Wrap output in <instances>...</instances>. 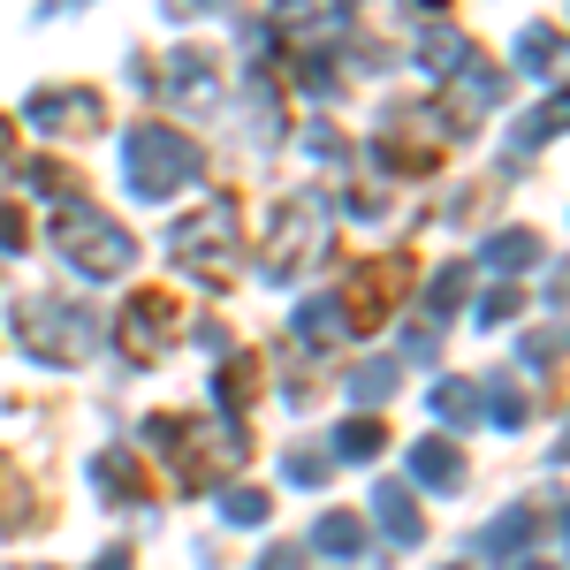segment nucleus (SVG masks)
Segmentation results:
<instances>
[{
	"instance_id": "1",
	"label": "nucleus",
	"mask_w": 570,
	"mask_h": 570,
	"mask_svg": "<svg viewBox=\"0 0 570 570\" xmlns=\"http://www.w3.org/2000/svg\"><path fill=\"white\" fill-rule=\"evenodd\" d=\"M145 441L176 456L183 487H220L228 464H244V434H236V426H190V419H168V411H160V419L145 426Z\"/></svg>"
},
{
	"instance_id": "2",
	"label": "nucleus",
	"mask_w": 570,
	"mask_h": 570,
	"mask_svg": "<svg viewBox=\"0 0 570 570\" xmlns=\"http://www.w3.org/2000/svg\"><path fill=\"white\" fill-rule=\"evenodd\" d=\"M320 244H327V198H320V190H297V198H282L274 220L259 228V274L289 282Z\"/></svg>"
},
{
	"instance_id": "3",
	"label": "nucleus",
	"mask_w": 570,
	"mask_h": 570,
	"mask_svg": "<svg viewBox=\"0 0 570 570\" xmlns=\"http://www.w3.org/2000/svg\"><path fill=\"white\" fill-rule=\"evenodd\" d=\"M236 252H244V220H236V198H214L206 214L176 220V266L198 274V282H228L236 274Z\"/></svg>"
},
{
	"instance_id": "4",
	"label": "nucleus",
	"mask_w": 570,
	"mask_h": 570,
	"mask_svg": "<svg viewBox=\"0 0 570 570\" xmlns=\"http://www.w3.org/2000/svg\"><path fill=\"white\" fill-rule=\"evenodd\" d=\"M183 183H198V145L168 122H137L130 130V190L137 198H176Z\"/></svg>"
},
{
	"instance_id": "5",
	"label": "nucleus",
	"mask_w": 570,
	"mask_h": 570,
	"mask_svg": "<svg viewBox=\"0 0 570 570\" xmlns=\"http://www.w3.org/2000/svg\"><path fill=\"white\" fill-rule=\"evenodd\" d=\"M53 244H61V259L77 266L85 282H115V274L137 266V236L107 214H77V206H69V220L53 228Z\"/></svg>"
},
{
	"instance_id": "6",
	"label": "nucleus",
	"mask_w": 570,
	"mask_h": 570,
	"mask_svg": "<svg viewBox=\"0 0 570 570\" xmlns=\"http://www.w3.org/2000/svg\"><path fill=\"white\" fill-rule=\"evenodd\" d=\"M16 343L31 357H46V365H77L91 351V320L69 297H23L16 305Z\"/></svg>"
},
{
	"instance_id": "7",
	"label": "nucleus",
	"mask_w": 570,
	"mask_h": 570,
	"mask_svg": "<svg viewBox=\"0 0 570 570\" xmlns=\"http://www.w3.org/2000/svg\"><path fill=\"white\" fill-rule=\"evenodd\" d=\"M403 274H411V259H365L357 266L351 282H343V297H335V305H343V327L373 335V327L403 305Z\"/></svg>"
},
{
	"instance_id": "8",
	"label": "nucleus",
	"mask_w": 570,
	"mask_h": 570,
	"mask_svg": "<svg viewBox=\"0 0 570 570\" xmlns=\"http://www.w3.org/2000/svg\"><path fill=\"white\" fill-rule=\"evenodd\" d=\"M373 160H389L395 176H426L441 160V115H419V107H395L381 137H373Z\"/></svg>"
},
{
	"instance_id": "9",
	"label": "nucleus",
	"mask_w": 570,
	"mask_h": 570,
	"mask_svg": "<svg viewBox=\"0 0 570 570\" xmlns=\"http://www.w3.org/2000/svg\"><path fill=\"white\" fill-rule=\"evenodd\" d=\"M183 335V297L176 289H137L122 312V351L130 357H160Z\"/></svg>"
},
{
	"instance_id": "10",
	"label": "nucleus",
	"mask_w": 570,
	"mask_h": 570,
	"mask_svg": "<svg viewBox=\"0 0 570 570\" xmlns=\"http://www.w3.org/2000/svg\"><path fill=\"white\" fill-rule=\"evenodd\" d=\"M23 115L39 122V130H53V137H99L107 130V107H99V91H61V85H46V91H31L23 99Z\"/></svg>"
},
{
	"instance_id": "11",
	"label": "nucleus",
	"mask_w": 570,
	"mask_h": 570,
	"mask_svg": "<svg viewBox=\"0 0 570 570\" xmlns=\"http://www.w3.org/2000/svg\"><path fill=\"white\" fill-rule=\"evenodd\" d=\"M46 525V487L16 472V456H0V532H39Z\"/></svg>"
},
{
	"instance_id": "12",
	"label": "nucleus",
	"mask_w": 570,
	"mask_h": 570,
	"mask_svg": "<svg viewBox=\"0 0 570 570\" xmlns=\"http://www.w3.org/2000/svg\"><path fill=\"white\" fill-rule=\"evenodd\" d=\"M91 487L107 494V502H145L153 487H145V464H137L130 449H99L91 456Z\"/></svg>"
},
{
	"instance_id": "13",
	"label": "nucleus",
	"mask_w": 570,
	"mask_h": 570,
	"mask_svg": "<svg viewBox=\"0 0 570 570\" xmlns=\"http://www.w3.org/2000/svg\"><path fill=\"white\" fill-rule=\"evenodd\" d=\"M411 480L419 487H441V494H456V487H464V449H456V441H419V449H411Z\"/></svg>"
},
{
	"instance_id": "14",
	"label": "nucleus",
	"mask_w": 570,
	"mask_h": 570,
	"mask_svg": "<svg viewBox=\"0 0 570 570\" xmlns=\"http://www.w3.org/2000/svg\"><path fill=\"white\" fill-rule=\"evenodd\" d=\"M373 510H381V525H389V540L395 548H411V540H419V502H411V487H395V480H381L373 487Z\"/></svg>"
},
{
	"instance_id": "15",
	"label": "nucleus",
	"mask_w": 570,
	"mask_h": 570,
	"mask_svg": "<svg viewBox=\"0 0 570 570\" xmlns=\"http://www.w3.org/2000/svg\"><path fill=\"white\" fill-rule=\"evenodd\" d=\"M312 548H327V556H343V563H351V556H365V525H357L351 510H327V518L312 525Z\"/></svg>"
},
{
	"instance_id": "16",
	"label": "nucleus",
	"mask_w": 570,
	"mask_h": 570,
	"mask_svg": "<svg viewBox=\"0 0 570 570\" xmlns=\"http://www.w3.org/2000/svg\"><path fill=\"white\" fill-rule=\"evenodd\" d=\"M252 395H259V357H228L220 381H214V403H220V411H244Z\"/></svg>"
},
{
	"instance_id": "17",
	"label": "nucleus",
	"mask_w": 570,
	"mask_h": 570,
	"mask_svg": "<svg viewBox=\"0 0 570 570\" xmlns=\"http://www.w3.org/2000/svg\"><path fill=\"white\" fill-rule=\"evenodd\" d=\"M487 259L502 274H525V266H540V236L532 228H502V236H487Z\"/></svg>"
},
{
	"instance_id": "18",
	"label": "nucleus",
	"mask_w": 570,
	"mask_h": 570,
	"mask_svg": "<svg viewBox=\"0 0 570 570\" xmlns=\"http://www.w3.org/2000/svg\"><path fill=\"white\" fill-rule=\"evenodd\" d=\"M556 130H570V91H556V99H548L540 115H525V122L510 130V145H518V153H532L540 137H556Z\"/></svg>"
},
{
	"instance_id": "19",
	"label": "nucleus",
	"mask_w": 570,
	"mask_h": 570,
	"mask_svg": "<svg viewBox=\"0 0 570 570\" xmlns=\"http://www.w3.org/2000/svg\"><path fill=\"white\" fill-rule=\"evenodd\" d=\"M419 61H426L434 77H456V69L472 61V46H464L456 31H449V23H441V31H426V39H419Z\"/></svg>"
},
{
	"instance_id": "20",
	"label": "nucleus",
	"mask_w": 570,
	"mask_h": 570,
	"mask_svg": "<svg viewBox=\"0 0 570 570\" xmlns=\"http://www.w3.org/2000/svg\"><path fill=\"white\" fill-rule=\"evenodd\" d=\"M487 419H494V426H502V434H518V426H525L532 419V403H525V389H510V381H487Z\"/></svg>"
},
{
	"instance_id": "21",
	"label": "nucleus",
	"mask_w": 570,
	"mask_h": 570,
	"mask_svg": "<svg viewBox=\"0 0 570 570\" xmlns=\"http://www.w3.org/2000/svg\"><path fill=\"white\" fill-rule=\"evenodd\" d=\"M480 540H487V556H525V540H532V510H502V518H494Z\"/></svg>"
},
{
	"instance_id": "22",
	"label": "nucleus",
	"mask_w": 570,
	"mask_h": 570,
	"mask_svg": "<svg viewBox=\"0 0 570 570\" xmlns=\"http://www.w3.org/2000/svg\"><path fill=\"white\" fill-rule=\"evenodd\" d=\"M395 381H403V365H395V357H373V365H357V373H351V395H357V403H389Z\"/></svg>"
},
{
	"instance_id": "23",
	"label": "nucleus",
	"mask_w": 570,
	"mask_h": 570,
	"mask_svg": "<svg viewBox=\"0 0 570 570\" xmlns=\"http://www.w3.org/2000/svg\"><path fill=\"white\" fill-rule=\"evenodd\" d=\"M464 266H441L434 282H426V320H456V305H464Z\"/></svg>"
},
{
	"instance_id": "24",
	"label": "nucleus",
	"mask_w": 570,
	"mask_h": 570,
	"mask_svg": "<svg viewBox=\"0 0 570 570\" xmlns=\"http://www.w3.org/2000/svg\"><path fill=\"white\" fill-rule=\"evenodd\" d=\"M434 411L449 426H472V419H480V389H472V381H434Z\"/></svg>"
},
{
	"instance_id": "25",
	"label": "nucleus",
	"mask_w": 570,
	"mask_h": 570,
	"mask_svg": "<svg viewBox=\"0 0 570 570\" xmlns=\"http://www.w3.org/2000/svg\"><path fill=\"white\" fill-rule=\"evenodd\" d=\"M266 510H274L266 487H220V518L228 525H266Z\"/></svg>"
},
{
	"instance_id": "26",
	"label": "nucleus",
	"mask_w": 570,
	"mask_h": 570,
	"mask_svg": "<svg viewBox=\"0 0 570 570\" xmlns=\"http://www.w3.org/2000/svg\"><path fill=\"white\" fill-rule=\"evenodd\" d=\"M389 449V426L381 419H351L343 434H335V456H381Z\"/></svg>"
},
{
	"instance_id": "27",
	"label": "nucleus",
	"mask_w": 570,
	"mask_h": 570,
	"mask_svg": "<svg viewBox=\"0 0 570 570\" xmlns=\"http://www.w3.org/2000/svg\"><path fill=\"white\" fill-rule=\"evenodd\" d=\"M176 91L190 107H206L214 99V61H198V53H176Z\"/></svg>"
},
{
	"instance_id": "28",
	"label": "nucleus",
	"mask_w": 570,
	"mask_h": 570,
	"mask_svg": "<svg viewBox=\"0 0 570 570\" xmlns=\"http://www.w3.org/2000/svg\"><path fill=\"white\" fill-rule=\"evenodd\" d=\"M31 183H39L46 198H77V190H85V176H77L69 160H31Z\"/></svg>"
},
{
	"instance_id": "29",
	"label": "nucleus",
	"mask_w": 570,
	"mask_h": 570,
	"mask_svg": "<svg viewBox=\"0 0 570 570\" xmlns=\"http://www.w3.org/2000/svg\"><path fill=\"white\" fill-rule=\"evenodd\" d=\"M556 53H563V46H556L548 23H532L525 39H518V61H525V69H556Z\"/></svg>"
},
{
	"instance_id": "30",
	"label": "nucleus",
	"mask_w": 570,
	"mask_h": 570,
	"mask_svg": "<svg viewBox=\"0 0 570 570\" xmlns=\"http://www.w3.org/2000/svg\"><path fill=\"white\" fill-rule=\"evenodd\" d=\"M335 327H343V305H320V297L297 305V335H320V351H327V335H335Z\"/></svg>"
},
{
	"instance_id": "31",
	"label": "nucleus",
	"mask_w": 570,
	"mask_h": 570,
	"mask_svg": "<svg viewBox=\"0 0 570 570\" xmlns=\"http://www.w3.org/2000/svg\"><path fill=\"white\" fill-rule=\"evenodd\" d=\"M525 357H532V365H556V357H570V327H532V335H525Z\"/></svg>"
},
{
	"instance_id": "32",
	"label": "nucleus",
	"mask_w": 570,
	"mask_h": 570,
	"mask_svg": "<svg viewBox=\"0 0 570 570\" xmlns=\"http://www.w3.org/2000/svg\"><path fill=\"white\" fill-rule=\"evenodd\" d=\"M518 312H525V289H510V282H502V289H487L480 320H487V327H502V320H518Z\"/></svg>"
},
{
	"instance_id": "33",
	"label": "nucleus",
	"mask_w": 570,
	"mask_h": 570,
	"mask_svg": "<svg viewBox=\"0 0 570 570\" xmlns=\"http://www.w3.org/2000/svg\"><path fill=\"white\" fill-rule=\"evenodd\" d=\"M335 464L320 456V449H289V487H312V480H327Z\"/></svg>"
},
{
	"instance_id": "34",
	"label": "nucleus",
	"mask_w": 570,
	"mask_h": 570,
	"mask_svg": "<svg viewBox=\"0 0 570 570\" xmlns=\"http://www.w3.org/2000/svg\"><path fill=\"white\" fill-rule=\"evenodd\" d=\"M23 244H31V228H23V214H16V206H0V266L16 259Z\"/></svg>"
},
{
	"instance_id": "35",
	"label": "nucleus",
	"mask_w": 570,
	"mask_h": 570,
	"mask_svg": "<svg viewBox=\"0 0 570 570\" xmlns=\"http://www.w3.org/2000/svg\"><path fill=\"white\" fill-rule=\"evenodd\" d=\"M305 145H312V160H343V137L327 130V122H312V130H305Z\"/></svg>"
},
{
	"instance_id": "36",
	"label": "nucleus",
	"mask_w": 570,
	"mask_h": 570,
	"mask_svg": "<svg viewBox=\"0 0 570 570\" xmlns=\"http://www.w3.org/2000/svg\"><path fill=\"white\" fill-rule=\"evenodd\" d=\"M259 570H305V548H289V540H274L259 556Z\"/></svg>"
},
{
	"instance_id": "37",
	"label": "nucleus",
	"mask_w": 570,
	"mask_h": 570,
	"mask_svg": "<svg viewBox=\"0 0 570 570\" xmlns=\"http://www.w3.org/2000/svg\"><path fill=\"white\" fill-rule=\"evenodd\" d=\"M8 168H16V130L0 122V176H8Z\"/></svg>"
},
{
	"instance_id": "38",
	"label": "nucleus",
	"mask_w": 570,
	"mask_h": 570,
	"mask_svg": "<svg viewBox=\"0 0 570 570\" xmlns=\"http://www.w3.org/2000/svg\"><path fill=\"white\" fill-rule=\"evenodd\" d=\"M176 16H206V8H228V0H168Z\"/></svg>"
},
{
	"instance_id": "39",
	"label": "nucleus",
	"mask_w": 570,
	"mask_h": 570,
	"mask_svg": "<svg viewBox=\"0 0 570 570\" xmlns=\"http://www.w3.org/2000/svg\"><path fill=\"white\" fill-rule=\"evenodd\" d=\"M91 570H130V548H107V556H99Z\"/></svg>"
},
{
	"instance_id": "40",
	"label": "nucleus",
	"mask_w": 570,
	"mask_h": 570,
	"mask_svg": "<svg viewBox=\"0 0 570 570\" xmlns=\"http://www.w3.org/2000/svg\"><path fill=\"white\" fill-rule=\"evenodd\" d=\"M556 464H570V426H563V441H556Z\"/></svg>"
},
{
	"instance_id": "41",
	"label": "nucleus",
	"mask_w": 570,
	"mask_h": 570,
	"mask_svg": "<svg viewBox=\"0 0 570 570\" xmlns=\"http://www.w3.org/2000/svg\"><path fill=\"white\" fill-rule=\"evenodd\" d=\"M518 570H548V563H518Z\"/></svg>"
},
{
	"instance_id": "42",
	"label": "nucleus",
	"mask_w": 570,
	"mask_h": 570,
	"mask_svg": "<svg viewBox=\"0 0 570 570\" xmlns=\"http://www.w3.org/2000/svg\"><path fill=\"white\" fill-rule=\"evenodd\" d=\"M449 570H464V563H449Z\"/></svg>"
},
{
	"instance_id": "43",
	"label": "nucleus",
	"mask_w": 570,
	"mask_h": 570,
	"mask_svg": "<svg viewBox=\"0 0 570 570\" xmlns=\"http://www.w3.org/2000/svg\"><path fill=\"white\" fill-rule=\"evenodd\" d=\"M563 525H570V518H563Z\"/></svg>"
}]
</instances>
